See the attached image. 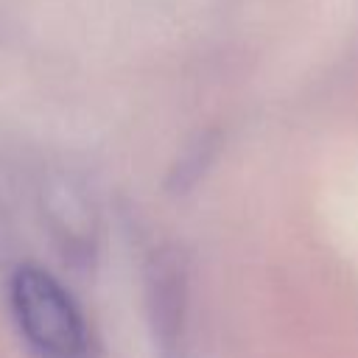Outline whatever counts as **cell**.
Returning a JSON list of instances; mask_svg holds the SVG:
<instances>
[{"mask_svg": "<svg viewBox=\"0 0 358 358\" xmlns=\"http://www.w3.org/2000/svg\"><path fill=\"white\" fill-rule=\"evenodd\" d=\"M42 207L56 246L67 260L84 263L95 246V213L87 196L70 185H53L45 190Z\"/></svg>", "mask_w": 358, "mask_h": 358, "instance_id": "7a4b0ae2", "label": "cell"}, {"mask_svg": "<svg viewBox=\"0 0 358 358\" xmlns=\"http://www.w3.org/2000/svg\"><path fill=\"white\" fill-rule=\"evenodd\" d=\"M148 305L154 316V333H159L165 344L176 341L185 316V266L173 252H162L151 263Z\"/></svg>", "mask_w": 358, "mask_h": 358, "instance_id": "3957f363", "label": "cell"}, {"mask_svg": "<svg viewBox=\"0 0 358 358\" xmlns=\"http://www.w3.org/2000/svg\"><path fill=\"white\" fill-rule=\"evenodd\" d=\"M8 305L34 358H95L78 302L50 271L20 266L8 280Z\"/></svg>", "mask_w": 358, "mask_h": 358, "instance_id": "6da1fadb", "label": "cell"}]
</instances>
